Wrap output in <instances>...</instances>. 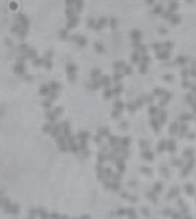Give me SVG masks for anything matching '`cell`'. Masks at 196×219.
I'll use <instances>...</instances> for the list:
<instances>
[{
	"instance_id": "1",
	"label": "cell",
	"mask_w": 196,
	"mask_h": 219,
	"mask_svg": "<svg viewBox=\"0 0 196 219\" xmlns=\"http://www.w3.org/2000/svg\"><path fill=\"white\" fill-rule=\"evenodd\" d=\"M195 166V158H191L190 161H188V165L185 166V170H182V176H188V174L191 173V170H193Z\"/></svg>"
},
{
	"instance_id": "2",
	"label": "cell",
	"mask_w": 196,
	"mask_h": 219,
	"mask_svg": "<svg viewBox=\"0 0 196 219\" xmlns=\"http://www.w3.org/2000/svg\"><path fill=\"white\" fill-rule=\"evenodd\" d=\"M185 192H187L188 195H195L196 194V189H195L193 184H187V186H185Z\"/></svg>"
},
{
	"instance_id": "3",
	"label": "cell",
	"mask_w": 196,
	"mask_h": 219,
	"mask_svg": "<svg viewBox=\"0 0 196 219\" xmlns=\"http://www.w3.org/2000/svg\"><path fill=\"white\" fill-rule=\"evenodd\" d=\"M179 206H180V210H182V211H183V213H185V214H187V213H188V208H187V203H183V201H182V200H180V201H179Z\"/></svg>"
},
{
	"instance_id": "4",
	"label": "cell",
	"mask_w": 196,
	"mask_h": 219,
	"mask_svg": "<svg viewBox=\"0 0 196 219\" xmlns=\"http://www.w3.org/2000/svg\"><path fill=\"white\" fill-rule=\"evenodd\" d=\"M177 194H179V187H174V189H172V192H169V197H175Z\"/></svg>"
},
{
	"instance_id": "5",
	"label": "cell",
	"mask_w": 196,
	"mask_h": 219,
	"mask_svg": "<svg viewBox=\"0 0 196 219\" xmlns=\"http://www.w3.org/2000/svg\"><path fill=\"white\" fill-rule=\"evenodd\" d=\"M185 157H191L193 155V149H188V150H185V154H183Z\"/></svg>"
},
{
	"instance_id": "6",
	"label": "cell",
	"mask_w": 196,
	"mask_h": 219,
	"mask_svg": "<svg viewBox=\"0 0 196 219\" xmlns=\"http://www.w3.org/2000/svg\"><path fill=\"white\" fill-rule=\"evenodd\" d=\"M182 219H191V216H188V214H187V216H185V218H182Z\"/></svg>"
}]
</instances>
